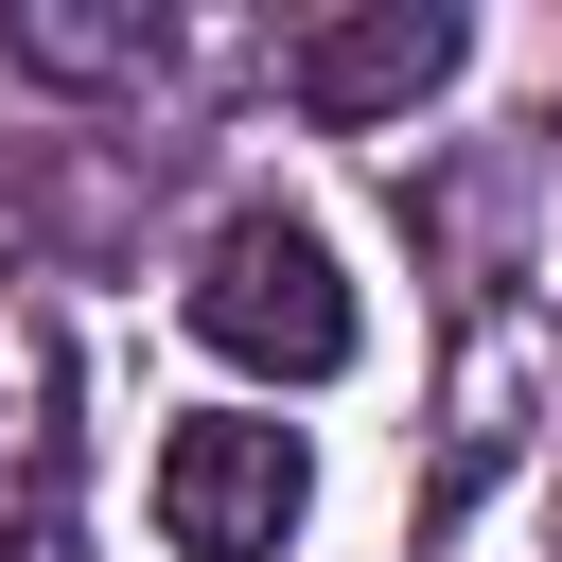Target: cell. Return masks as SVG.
Here are the masks:
<instances>
[{
  "mask_svg": "<svg viewBox=\"0 0 562 562\" xmlns=\"http://www.w3.org/2000/svg\"><path fill=\"white\" fill-rule=\"evenodd\" d=\"M0 35H18V70H53V88H140V70H158V18H123V0H18Z\"/></svg>",
  "mask_w": 562,
  "mask_h": 562,
  "instance_id": "obj_4",
  "label": "cell"
},
{
  "mask_svg": "<svg viewBox=\"0 0 562 562\" xmlns=\"http://www.w3.org/2000/svg\"><path fill=\"white\" fill-rule=\"evenodd\" d=\"M193 334L228 369H263V386H334L351 369V281H334V246L299 211H228L211 263H193Z\"/></svg>",
  "mask_w": 562,
  "mask_h": 562,
  "instance_id": "obj_1",
  "label": "cell"
},
{
  "mask_svg": "<svg viewBox=\"0 0 562 562\" xmlns=\"http://www.w3.org/2000/svg\"><path fill=\"white\" fill-rule=\"evenodd\" d=\"M457 53H474L457 0H369V18H316L299 35V105L316 123H404L422 88H457Z\"/></svg>",
  "mask_w": 562,
  "mask_h": 562,
  "instance_id": "obj_3",
  "label": "cell"
},
{
  "mask_svg": "<svg viewBox=\"0 0 562 562\" xmlns=\"http://www.w3.org/2000/svg\"><path fill=\"white\" fill-rule=\"evenodd\" d=\"M0 562H88V544H70V527H18V544H0Z\"/></svg>",
  "mask_w": 562,
  "mask_h": 562,
  "instance_id": "obj_5",
  "label": "cell"
},
{
  "mask_svg": "<svg viewBox=\"0 0 562 562\" xmlns=\"http://www.w3.org/2000/svg\"><path fill=\"white\" fill-rule=\"evenodd\" d=\"M299 492H316L299 422L211 404V422H176V439H158V544H176V562H281Z\"/></svg>",
  "mask_w": 562,
  "mask_h": 562,
  "instance_id": "obj_2",
  "label": "cell"
}]
</instances>
